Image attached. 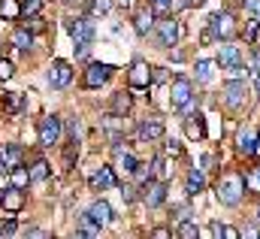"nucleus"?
<instances>
[{"label":"nucleus","instance_id":"nucleus-20","mask_svg":"<svg viewBox=\"0 0 260 239\" xmlns=\"http://www.w3.org/2000/svg\"><path fill=\"white\" fill-rule=\"evenodd\" d=\"M115 167H118L121 173H127V176H130V173H136V170H139V161L130 155L127 148H124V152H115Z\"/></svg>","mask_w":260,"mask_h":239},{"label":"nucleus","instance_id":"nucleus-36","mask_svg":"<svg viewBox=\"0 0 260 239\" xmlns=\"http://www.w3.org/2000/svg\"><path fill=\"white\" fill-rule=\"evenodd\" d=\"M40 3H43V0H27V3L21 6V15H30V18H34L37 9H40Z\"/></svg>","mask_w":260,"mask_h":239},{"label":"nucleus","instance_id":"nucleus-37","mask_svg":"<svg viewBox=\"0 0 260 239\" xmlns=\"http://www.w3.org/2000/svg\"><path fill=\"white\" fill-rule=\"evenodd\" d=\"M148 239H173V230H170V227H154Z\"/></svg>","mask_w":260,"mask_h":239},{"label":"nucleus","instance_id":"nucleus-34","mask_svg":"<svg viewBox=\"0 0 260 239\" xmlns=\"http://www.w3.org/2000/svg\"><path fill=\"white\" fill-rule=\"evenodd\" d=\"M3 103H6V109H9V112H18V109H21V103H24V97H18V94H6V97H3Z\"/></svg>","mask_w":260,"mask_h":239},{"label":"nucleus","instance_id":"nucleus-15","mask_svg":"<svg viewBox=\"0 0 260 239\" xmlns=\"http://www.w3.org/2000/svg\"><path fill=\"white\" fill-rule=\"evenodd\" d=\"M257 139L260 136L251 127H242L239 136H236V152H239V155H257Z\"/></svg>","mask_w":260,"mask_h":239},{"label":"nucleus","instance_id":"nucleus-33","mask_svg":"<svg viewBox=\"0 0 260 239\" xmlns=\"http://www.w3.org/2000/svg\"><path fill=\"white\" fill-rule=\"evenodd\" d=\"M82 233H85V236H97V233H100V227L94 224V218H91L88 212L82 215Z\"/></svg>","mask_w":260,"mask_h":239},{"label":"nucleus","instance_id":"nucleus-10","mask_svg":"<svg viewBox=\"0 0 260 239\" xmlns=\"http://www.w3.org/2000/svg\"><path fill=\"white\" fill-rule=\"evenodd\" d=\"M61 133H64V124H61L58 115H46V118L40 121V142L43 145H58Z\"/></svg>","mask_w":260,"mask_h":239},{"label":"nucleus","instance_id":"nucleus-53","mask_svg":"<svg viewBox=\"0 0 260 239\" xmlns=\"http://www.w3.org/2000/svg\"><path fill=\"white\" fill-rule=\"evenodd\" d=\"M257 221H260V209H257Z\"/></svg>","mask_w":260,"mask_h":239},{"label":"nucleus","instance_id":"nucleus-13","mask_svg":"<svg viewBox=\"0 0 260 239\" xmlns=\"http://www.w3.org/2000/svg\"><path fill=\"white\" fill-rule=\"evenodd\" d=\"M70 79H73V67H70L67 61H55V64L49 67V85H55V88H67Z\"/></svg>","mask_w":260,"mask_h":239},{"label":"nucleus","instance_id":"nucleus-24","mask_svg":"<svg viewBox=\"0 0 260 239\" xmlns=\"http://www.w3.org/2000/svg\"><path fill=\"white\" fill-rule=\"evenodd\" d=\"M27 185H30V170H24V167H15V170L9 173V188L21 191V188H27Z\"/></svg>","mask_w":260,"mask_h":239},{"label":"nucleus","instance_id":"nucleus-26","mask_svg":"<svg viewBox=\"0 0 260 239\" xmlns=\"http://www.w3.org/2000/svg\"><path fill=\"white\" fill-rule=\"evenodd\" d=\"M245 191L260 194V164H257V167H248V170H245Z\"/></svg>","mask_w":260,"mask_h":239},{"label":"nucleus","instance_id":"nucleus-14","mask_svg":"<svg viewBox=\"0 0 260 239\" xmlns=\"http://www.w3.org/2000/svg\"><path fill=\"white\" fill-rule=\"evenodd\" d=\"M136 136H139L142 142H154V139H160V136H164V121L154 118V115L145 118L139 127H136Z\"/></svg>","mask_w":260,"mask_h":239},{"label":"nucleus","instance_id":"nucleus-49","mask_svg":"<svg viewBox=\"0 0 260 239\" xmlns=\"http://www.w3.org/2000/svg\"><path fill=\"white\" fill-rule=\"evenodd\" d=\"M157 3H170V0H151V6H157Z\"/></svg>","mask_w":260,"mask_h":239},{"label":"nucleus","instance_id":"nucleus-27","mask_svg":"<svg viewBox=\"0 0 260 239\" xmlns=\"http://www.w3.org/2000/svg\"><path fill=\"white\" fill-rule=\"evenodd\" d=\"M30 43H34V37H30L27 27H18V31L12 34V46H15V49H30Z\"/></svg>","mask_w":260,"mask_h":239},{"label":"nucleus","instance_id":"nucleus-39","mask_svg":"<svg viewBox=\"0 0 260 239\" xmlns=\"http://www.w3.org/2000/svg\"><path fill=\"white\" fill-rule=\"evenodd\" d=\"M24 239H52L46 230H40V227H30L27 233H24Z\"/></svg>","mask_w":260,"mask_h":239},{"label":"nucleus","instance_id":"nucleus-19","mask_svg":"<svg viewBox=\"0 0 260 239\" xmlns=\"http://www.w3.org/2000/svg\"><path fill=\"white\" fill-rule=\"evenodd\" d=\"M0 161H3L6 170L12 173L15 167H21V148H18V145H0Z\"/></svg>","mask_w":260,"mask_h":239},{"label":"nucleus","instance_id":"nucleus-4","mask_svg":"<svg viewBox=\"0 0 260 239\" xmlns=\"http://www.w3.org/2000/svg\"><path fill=\"white\" fill-rule=\"evenodd\" d=\"M221 100H224V106H227L230 112H242V109H245V103H248V88H245V82L230 79V82L224 85Z\"/></svg>","mask_w":260,"mask_h":239},{"label":"nucleus","instance_id":"nucleus-46","mask_svg":"<svg viewBox=\"0 0 260 239\" xmlns=\"http://www.w3.org/2000/svg\"><path fill=\"white\" fill-rule=\"evenodd\" d=\"M254 94L260 97V73H254Z\"/></svg>","mask_w":260,"mask_h":239},{"label":"nucleus","instance_id":"nucleus-11","mask_svg":"<svg viewBox=\"0 0 260 239\" xmlns=\"http://www.w3.org/2000/svg\"><path fill=\"white\" fill-rule=\"evenodd\" d=\"M142 200L145 206H160L167 200V182L164 179H148L142 185Z\"/></svg>","mask_w":260,"mask_h":239},{"label":"nucleus","instance_id":"nucleus-16","mask_svg":"<svg viewBox=\"0 0 260 239\" xmlns=\"http://www.w3.org/2000/svg\"><path fill=\"white\" fill-rule=\"evenodd\" d=\"M88 215L94 218V224H97V227H106V224L115 218V215H112V206H109L106 200H97V203L88 209Z\"/></svg>","mask_w":260,"mask_h":239},{"label":"nucleus","instance_id":"nucleus-18","mask_svg":"<svg viewBox=\"0 0 260 239\" xmlns=\"http://www.w3.org/2000/svg\"><path fill=\"white\" fill-rule=\"evenodd\" d=\"M112 185H115L112 167H100V170L91 176V188H94V191H106V188H112Z\"/></svg>","mask_w":260,"mask_h":239},{"label":"nucleus","instance_id":"nucleus-30","mask_svg":"<svg viewBox=\"0 0 260 239\" xmlns=\"http://www.w3.org/2000/svg\"><path fill=\"white\" fill-rule=\"evenodd\" d=\"M109 9H112V0H91V3H88L91 18H94V15H106Z\"/></svg>","mask_w":260,"mask_h":239},{"label":"nucleus","instance_id":"nucleus-43","mask_svg":"<svg viewBox=\"0 0 260 239\" xmlns=\"http://www.w3.org/2000/svg\"><path fill=\"white\" fill-rule=\"evenodd\" d=\"M224 239H242V236H239V230H236V227L224 224Z\"/></svg>","mask_w":260,"mask_h":239},{"label":"nucleus","instance_id":"nucleus-41","mask_svg":"<svg viewBox=\"0 0 260 239\" xmlns=\"http://www.w3.org/2000/svg\"><path fill=\"white\" fill-rule=\"evenodd\" d=\"M239 236L242 239H260V230L257 227H245V230H239Z\"/></svg>","mask_w":260,"mask_h":239},{"label":"nucleus","instance_id":"nucleus-35","mask_svg":"<svg viewBox=\"0 0 260 239\" xmlns=\"http://www.w3.org/2000/svg\"><path fill=\"white\" fill-rule=\"evenodd\" d=\"M12 61H6V58H0V82H9L12 79Z\"/></svg>","mask_w":260,"mask_h":239},{"label":"nucleus","instance_id":"nucleus-50","mask_svg":"<svg viewBox=\"0 0 260 239\" xmlns=\"http://www.w3.org/2000/svg\"><path fill=\"white\" fill-rule=\"evenodd\" d=\"M118 3H121V6H127V3H130V0H118Z\"/></svg>","mask_w":260,"mask_h":239},{"label":"nucleus","instance_id":"nucleus-2","mask_svg":"<svg viewBox=\"0 0 260 239\" xmlns=\"http://www.w3.org/2000/svg\"><path fill=\"white\" fill-rule=\"evenodd\" d=\"M236 34V21L230 12H215L209 15V27L203 31V43H227Z\"/></svg>","mask_w":260,"mask_h":239},{"label":"nucleus","instance_id":"nucleus-38","mask_svg":"<svg viewBox=\"0 0 260 239\" xmlns=\"http://www.w3.org/2000/svg\"><path fill=\"white\" fill-rule=\"evenodd\" d=\"M12 233H15V218H9L6 227H0V239H12Z\"/></svg>","mask_w":260,"mask_h":239},{"label":"nucleus","instance_id":"nucleus-47","mask_svg":"<svg viewBox=\"0 0 260 239\" xmlns=\"http://www.w3.org/2000/svg\"><path fill=\"white\" fill-rule=\"evenodd\" d=\"M70 239H91V236H85V233L79 230V233H73V236H70Z\"/></svg>","mask_w":260,"mask_h":239},{"label":"nucleus","instance_id":"nucleus-52","mask_svg":"<svg viewBox=\"0 0 260 239\" xmlns=\"http://www.w3.org/2000/svg\"><path fill=\"white\" fill-rule=\"evenodd\" d=\"M257 155H260V139H257Z\"/></svg>","mask_w":260,"mask_h":239},{"label":"nucleus","instance_id":"nucleus-1","mask_svg":"<svg viewBox=\"0 0 260 239\" xmlns=\"http://www.w3.org/2000/svg\"><path fill=\"white\" fill-rule=\"evenodd\" d=\"M215 194H218V203L221 206H239L242 197H245V176L242 173H224L218 179Z\"/></svg>","mask_w":260,"mask_h":239},{"label":"nucleus","instance_id":"nucleus-22","mask_svg":"<svg viewBox=\"0 0 260 239\" xmlns=\"http://www.w3.org/2000/svg\"><path fill=\"white\" fill-rule=\"evenodd\" d=\"M185 188H188L191 197L203 194V191H206V176H203V170H191V173H188V182H185Z\"/></svg>","mask_w":260,"mask_h":239},{"label":"nucleus","instance_id":"nucleus-6","mask_svg":"<svg viewBox=\"0 0 260 239\" xmlns=\"http://www.w3.org/2000/svg\"><path fill=\"white\" fill-rule=\"evenodd\" d=\"M154 37H157L160 49H173V46L179 43V21H176L173 15L157 18V24H154Z\"/></svg>","mask_w":260,"mask_h":239},{"label":"nucleus","instance_id":"nucleus-28","mask_svg":"<svg viewBox=\"0 0 260 239\" xmlns=\"http://www.w3.org/2000/svg\"><path fill=\"white\" fill-rule=\"evenodd\" d=\"M212 76H215V61H197V79L209 82Z\"/></svg>","mask_w":260,"mask_h":239},{"label":"nucleus","instance_id":"nucleus-42","mask_svg":"<svg viewBox=\"0 0 260 239\" xmlns=\"http://www.w3.org/2000/svg\"><path fill=\"white\" fill-rule=\"evenodd\" d=\"M121 197H124L127 203H133V200H136V188H130V185H124V191H121Z\"/></svg>","mask_w":260,"mask_h":239},{"label":"nucleus","instance_id":"nucleus-7","mask_svg":"<svg viewBox=\"0 0 260 239\" xmlns=\"http://www.w3.org/2000/svg\"><path fill=\"white\" fill-rule=\"evenodd\" d=\"M151 79H154V73H151V67L145 64L142 58H136L130 64V73H127V82L133 91H145L148 85H151Z\"/></svg>","mask_w":260,"mask_h":239},{"label":"nucleus","instance_id":"nucleus-25","mask_svg":"<svg viewBox=\"0 0 260 239\" xmlns=\"http://www.w3.org/2000/svg\"><path fill=\"white\" fill-rule=\"evenodd\" d=\"M0 15H3L6 21H15V18L21 15V3H18V0H0Z\"/></svg>","mask_w":260,"mask_h":239},{"label":"nucleus","instance_id":"nucleus-40","mask_svg":"<svg viewBox=\"0 0 260 239\" xmlns=\"http://www.w3.org/2000/svg\"><path fill=\"white\" fill-rule=\"evenodd\" d=\"M167 155H173V158H179V155H182V142H176V139H170V142H167Z\"/></svg>","mask_w":260,"mask_h":239},{"label":"nucleus","instance_id":"nucleus-44","mask_svg":"<svg viewBox=\"0 0 260 239\" xmlns=\"http://www.w3.org/2000/svg\"><path fill=\"white\" fill-rule=\"evenodd\" d=\"M245 9L254 12V15H260V0H245Z\"/></svg>","mask_w":260,"mask_h":239},{"label":"nucleus","instance_id":"nucleus-21","mask_svg":"<svg viewBox=\"0 0 260 239\" xmlns=\"http://www.w3.org/2000/svg\"><path fill=\"white\" fill-rule=\"evenodd\" d=\"M185 130H188L191 139H203L206 136V121H203V115H188L185 118Z\"/></svg>","mask_w":260,"mask_h":239},{"label":"nucleus","instance_id":"nucleus-3","mask_svg":"<svg viewBox=\"0 0 260 239\" xmlns=\"http://www.w3.org/2000/svg\"><path fill=\"white\" fill-rule=\"evenodd\" d=\"M67 34L73 37L76 46H91L94 43V18L91 15H82V18H70L67 21Z\"/></svg>","mask_w":260,"mask_h":239},{"label":"nucleus","instance_id":"nucleus-8","mask_svg":"<svg viewBox=\"0 0 260 239\" xmlns=\"http://www.w3.org/2000/svg\"><path fill=\"white\" fill-rule=\"evenodd\" d=\"M112 73H115V67L112 64H88V70H85V76H82V85L85 88H100L103 82H109L112 79Z\"/></svg>","mask_w":260,"mask_h":239},{"label":"nucleus","instance_id":"nucleus-12","mask_svg":"<svg viewBox=\"0 0 260 239\" xmlns=\"http://www.w3.org/2000/svg\"><path fill=\"white\" fill-rule=\"evenodd\" d=\"M218 64H221V67H227L230 73L242 70V52H239V46L221 43V52H218Z\"/></svg>","mask_w":260,"mask_h":239},{"label":"nucleus","instance_id":"nucleus-17","mask_svg":"<svg viewBox=\"0 0 260 239\" xmlns=\"http://www.w3.org/2000/svg\"><path fill=\"white\" fill-rule=\"evenodd\" d=\"M0 206H3L6 212H18V209L24 206V191H15V188L3 191V194H0Z\"/></svg>","mask_w":260,"mask_h":239},{"label":"nucleus","instance_id":"nucleus-9","mask_svg":"<svg viewBox=\"0 0 260 239\" xmlns=\"http://www.w3.org/2000/svg\"><path fill=\"white\" fill-rule=\"evenodd\" d=\"M154 9H151V0H142L139 3V9H136V15H133V27H136V34L139 37H148L151 31H154Z\"/></svg>","mask_w":260,"mask_h":239},{"label":"nucleus","instance_id":"nucleus-48","mask_svg":"<svg viewBox=\"0 0 260 239\" xmlns=\"http://www.w3.org/2000/svg\"><path fill=\"white\" fill-rule=\"evenodd\" d=\"M0 173H9V170H6V164H3V161H0Z\"/></svg>","mask_w":260,"mask_h":239},{"label":"nucleus","instance_id":"nucleus-51","mask_svg":"<svg viewBox=\"0 0 260 239\" xmlns=\"http://www.w3.org/2000/svg\"><path fill=\"white\" fill-rule=\"evenodd\" d=\"M191 3H197V6H200V3H203V0H191Z\"/></svg>","mask_w":260,"mask_h":239},{"label":"nucleus","instance_id":"nucleus-32","mask_svg":"<svg viewBox=\"0 0 260 239\" xmlns=\"http://www.w3.org/2000/svg\"><path fill=\"white\" fill-rule=\"evenodd\" d=\"M257 34H260V18H248V24H245V40H248V43H257Z\"/></svg>","mask_w":260,"mask_h":239},{"label":"nucleus","instance_id":"nucleus-23","mask_svg":"<svg viewBox=\"0 0 260 239\" xmlns=\"http://www.w3.org/2000/svg\"><path fill=\"white\" fill-rule=\"evenodd\" d=\"M130 106H133V97H130L127 91H115V97H112V112H115V115H127Z\"/></svg>","mask_w":260,"mask_h":239},{"label":"nucleus","instance_id":"nucleus-45","mask_svg":"<svg viewBox=\"0 0 260 239\" xmlns=\"http://www.w3.org/2000/svg\"><path fill=\"white\" fill-rule=\"evenodd\" d=\"M73 52H76V58H88L91 46H73Z\"/></svg>","mask_w":260,"mask_h":239},{"label":"nucleus","instance_id":"nucleus-31","mask_svg":"<svg viewBox=\"0 0 260 239\" xmlns=\"http://www.w3.org/2000/svg\"><path fill=\"white\" fill-rule=\"evenodd\" d=\"M179 239H200V227H197V221H185V224H179Z\"/></svg>","mask_w":260,"mask_h":239},{"label":"nucleus","instance_id":"nucleus-29","mask_svg":"<svg viewBox=\"0 0 260 239\" xmlns=\"http://www.w3.org/2000/svg\"><path fill=\"white\" fill-rule=\"evenodd\" d=\"M49 173H52L49 164H46V161H37V164L30 167V182H46L49 179Z\"/></svg>","mask_w":260,"mask_h":239},{"label":"nucleus","instance_id":"nucleus-5","mask_svg":"<svg viewBox=\"0 0 260 239\" xmlns=\"http://www.w3.org/2000/svg\"><path fill=\"white\" fill-rule=\"evenodd\" d=\"M191 100H194V85H191V79L176 76V79H173V88H170V103H173V109H185V106H191Z\"/></svg>","mask_w":260,"mask_h":239}]
</instances>
